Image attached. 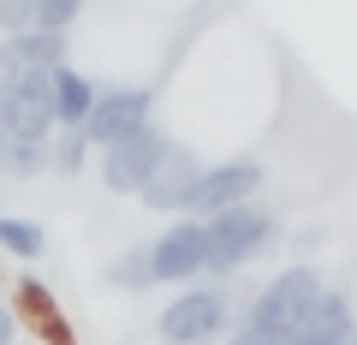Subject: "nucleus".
Segmentation results:
<instances>
[{"label":"nucleus","instance_id":"nucleus-19","mask_svg":"<svg viewBox=\"0 0 357 345\" xmlns=\"http://www.w3.org/2000/svg\"><path fill=\"white\" fill-rule=\"evenodd\" d=\"M30 24H36V0H0V36H18Z\"/></svg>","mask_w":357,"mask_h":345},{"label":"nucleus","instance_id":"nucleus-1","mask_svg":"<svg viewBox=\"0 0 357 345\" xmlns=\"http://www.w3.org/2000/svg\"><path fill=\"white\" fill-rule=\"evenodd\" d=\"M203 232H208L203 280H227V274L250 268L256 256H268V244L280 238V220H274V208L256 197V203H238V208H227V215L203 220Z\"/></svg>","mask_w":357,"mask_h":345},{"label":"nucleus","instance_id":"nucleus-12","mask_svg":"<svg viewBox=\"0 0 357 345\" xmlns=\"http://www.w3.org/2000/svg\"><path fill=\"white\" fill-rule=\"evenodd\" d=\"M96 77H84L72 60L66 66H54V131H84V119H89V107H96Z\"/></svg>","mask_w":357,"mask_h":345},{"label":"nucleus","instance_id":"nucleus-25","mask_svg":"<svg viewBox=\"0 0 357 345\" xmlns=\"http://www.w3.org/2000/svg\"><path fill=\"white\" fill-rule=\"evenodd\" d=\"M345 345H357V333H351V339H345Z\"/></svg>","mask_w":357,"mask_h":345},{"label":"nucleus","instance_id":"nucleus-16","mask_svg":"<svg viewBox=\"0 0 357 345\" xmlns=\"http://www.w3.org/2000/svg\"><path fill=\"white\" fill-rule=\"evenodd\" d=\"M42 250H48V232H42V220H30V215H0V256L36 262Z\"/></svg>","mask_w":357,"mask_h":345},{"label":"nucleus","instance_id":"nucleus-6","mask_svg":"<svg viewBox=\"0 0 357 345\" xmlns=\"http://www.w3.org/2000/svg\"><path fill=\"white\" fill-rule=\"evenodd\" d=\"M262 161H250V155H220V161H203V179H197V191H191V208L185 215H197V220H215V215H227V208H238V203H256L262 197Z\"/></svg>","mask_w":357,"mask_h":345},{"label":"nucleus","instance_id":"nucleus-5","mask_svg":"<svg viewBox=\"0 0 357 345\" xmlns=\"http://www.w3.org/2000/svg\"><path fill=\"white\" fill-rule=\"evenodd\" d=\"M203 262H208V232L197 215H167V227L149 238V268L155 286L178 292V286H197L203 280Z\"/></svg>","mask_w":357,"mask_h":345},{"label":"nucleus","instance_id":"nucleus-21","mask_svg":"<svg viewBox=\"0 0 357 345\" xmlns=\"http://www.w3.org/2000/svg\"><path fill=\"white\" fill-rule=\"evenodd\" d=\"M24 339V328H18V316L13 309H0V345H18Z\"/></svg>","mask_w":357,"mask_h":345},{"label":"nucleus","instance_id":"nucleus-22","mask_svg":"<svg viewBox=\"0 0 357 345\" xmlns=\"http://www.w3.org/2000/svg\"><path fill=\"white\" fill-rule=\"evenodd\" d=\"M6 286H13V280H6V274H0V309H6Z\"/></svg>","mask_w":357,"mask_h":345},{"label":"nucleus","instance_id":"nucleus-14","mask_svg":"<svg viewBox=\"0 0 357 345\" xmlns=\"http://www.w3.org/2000/svg\"><path fill=\"white\" fill-rule=\"evenodd\" d=\"M0 173L6 179H36V173H48V137H6L0 131Z\"/></svg>","mask_w":357,"mask_h":345},{"label":"nucleus","instance_id":"nucleus-15","mask_svg":"<svg viewBox=\"0 0 357 345\" xmlns=\"http://www.w3.org/2000/svg\"><path fill=\"white\" fill-rule=\"evenodd\" d=\"M107 286H119L126 298L155 292V268H149V244H126V250L107 262Z\"/></svg>","mask_w":357,"mask_h":345},{"label":"nucleus","instance_id":"nucleus-23","mask_svg":"<svg viewBox=\"0 0 357 345\" xmlns=\"http://www.w3.org/2000/svg\"><path fill=\"white\" fill-rule=\"evenodd\" d=\"M0 215H6V197H0Z\"/></svg>","mask_w":357,"mask_h":345},{"label":"nucleus","instance_id":"nucleus-3","mask_svg":"<svg viewBox=\"0 0 357 345\" xmlns=\"http://www.w3.org/2000/svg\"><path fill=\"white\" fill-rule=\"evenodd\" d=\"M321 268L316 262H286L274 280L262 286V292L250 298V309H244V321L250 328H268V333H292L298 321H304V309L316 304V292H321Z\"/></svg>","mask_w":357,"mask_h":345},{"label":"nucleus","instance_id":"nucleus-17","mask_svg":"<svg viewBox=\"0 0 357 345\" xmlns=\"http://www.w3.org/2000/svg\"><path fill=\"white\" fill-rule=\"evenodd\" d=\"M89 161H96V149H89L84 131H54V137H48V173H60V179H77Z\"/></svg>","mask_w":357,"mask_h":345},{"label":"nucleus","instance_id":"nucleus-4","mask_svg":"<svg viewBox=\"0 0 357 345\" xmlns=\"http://www.w3.org/2000/svg\"><path fill=\"white\" fill-rule=\"evenodd\" d=\"M167 143H173V137H167L155 119H143L137 131H126V137H114V143L96 149V173H102V185L114 197H137L143 179L155 173V161L167 155Z\"/></svg>","mask_w":357,"mask_h":345},{"label":"nucleus","instance_id":"nucleus-18","mask_svg":"<svg viewBox=\"0 0 357 345\" xmlns=\"http://www.w3.org/2000/svg\"><path fill=\"white\" fill-rule=\"evenodd\" d=\"M77 18H84V0H36V24L42 30H66L72 36Z\"/></svg>","mask_w":357,"mask_h":345},{"label":"nucleus","instance_id":"nucleus-10","mask_svg":"<svg viewBox=\"0 0 357 345\" xmlns=\"http://www.w3.org/2000/svg\"><path fill=\"white\" fill-rule=\"evenodd\" d=\"M197 179H203V155H191L185 143H167V155L155 161L149 179H143L137 203H143V208H155V215H185V208H191Z\"/></svg>","mask_w":357,"mask_h":345},{"label":"nucleus","instance_id":"nucleus-7","mask_svg":"<svg viewBox=\"0 0 357 345\" xmlns=\"http://www.w3.org/2000/svg\"><path fill=\"white\" fill-rule=\"evenodd\" d=\"M0 131L6 137H54V72L18 66L0 84Z\"/></svg>","mask_w":357,"mask_h":345},{"label":"nucleus","instance_id":"nucleus-8","mask_svg":"<svg viewBox=\"0 0 357 345\" xmlns=\"http://www.w3.org/2000/svg\"><path fill=\"white\" fill-rule=\"evenodd\" d=\"M143 119H155V90L149 84H114V90H96V107H89V119H84V137H89V149H102V143L137 131Z\"/></svg>","mask_w":357,"mask_h":345},{"label":"nucleus","instance_id":"nucleus-24","mask_svg":"<svg viewBox=\"0 0 357 345\" xmlns=\"http://www.w3.org/2000/svg\"><path fill=\"white\" fill-rule=\"evenodd\" d=\"M18 345H36V339H18Z\"/></svg>","mask_w":357,"mask_h":345},{"label":"nucleus","instance_id":"nucleus-13","mask_svg":"<svg viewBox=\"0 0 357 345\" xmlns=\"http://www.w3.org/2000/svg\"><path fill=\"white\" fill-rule=\"evenodd\" d=\"M6 48H13L18 66H36V72H54V66L72 60V36H66V30H42V24L6 36Z\"/></svg>","mask_w":357,"mask_h":345},{"label":"nucleus","instance_id":"nucleus-2","mask_svg":"<svg viewBox=\"0 0 357 345\" xmlns=\"http://www.w3.org/2000/svg\"><path fill=\"white\" fill-rule=\"evenodd\" d=\"M232 298L220 286L197 280L178 286L161 309H155V339L161 345H220V333H232Z\"/></svg>","mask_w":357,"mask_h":345},{"label":"nucleus","instance_id":"nucleus-11","mask_svg":"<svg viewBox=\"0 0 357 345\" xmlns=\"http://www.w3.org/2000/svg\"><path fill=\"white\" fill-rule=\"evenodd\" d=\"M351 333H357V298L345 286H321L316 304L304 309V321L286 333V345H345Z\"/></svg>","mask_w":357,"mask_h":345},{"label":"nucleus","instance_id":"nucleus-20","mask_svg":"<svg viewBox=\"0 0 357 345\" xmlns=\"http://www.w3.org/2000/svg\"><path fill=\"white\" fill-rule=\"evenodd\" d=\"M220 345H286V333L250 328V321H232V333H220Z\"/></svg>","mask_w":357,"mask_h":345},{"label":"nucleus","instance_id":"nucleus-9","mask_svg":"<svg viewBox=\"0 0 357 345\" xmlns=\"http://www.w3.org/2000/svg\"><path fill=\"white\" fill-rule=\"evenodd\" d=\"M6 309L18 316L24 339H36V345H77V333H72V321H66L60 298H54L36 274H24V280L6 286Z\"/></svg>","mask_w":357,"mask_h":345}]
</instances>
